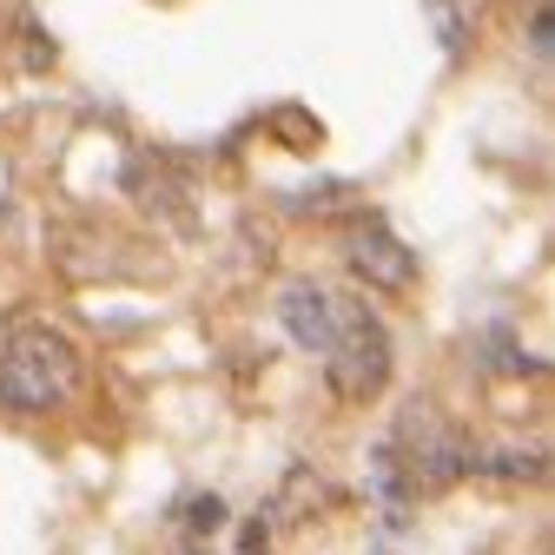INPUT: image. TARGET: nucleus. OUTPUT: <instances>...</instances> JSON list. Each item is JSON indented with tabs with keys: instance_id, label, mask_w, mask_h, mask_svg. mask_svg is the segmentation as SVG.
Listing matches in <instances>:
<instances>
[{
	"instance_id": "nucleus-1",
	"label": "nucleus",
	"mask_w": 555,
	"mask_h": 555,
	"mask_svg": "<svg viewBox=\"0 0 555 555\" xmlns=\"http://www.w3.org/2000/svg\"><path fill=\"white\" fill-rule=\"evenodd\" d=\"M80 377H87L80 344L66 331H53V324H21L8 344H0V403L21 410V416L60 410L80 390Z\"/></svg>"
},
{
	"instance_id": "nucleus-2",
	"label": "nucleus",
	"mask_w": 555,
	"mask_h": 555,
	"mask_svg": "<svg viewBox=\"0 0 555 555\" xmlns=\"http://www.w3.org/2000/svg\"><path fill=\"white\" fill-rule=\"evenodd\" d=\"M324 377L337 403H371L390 384V331L358 298H331V344H324Z\"/></svg>"
},
{
	"instance_id": "nucleus-3",
	"label": "nucleus",
	"mask_w": 555,
	"mask_h": 555,
	"mask_svg": "<svg viewBox=\"0 0 555 555\" xmlns=\"http://www.w3.org/2000/svg\"><path fill=\"white\" fill-rule=\"evenodd\" d=\"M384 443L403 456L410 490H416V496H443V490H456V482L476 469L469 437L450 424L437 403H403V410H397V430H390Z\"/></svg>"
},
{
	"instance_id": "nucleus-4",
	"label": "nucleus",
	"mask_w": 555,
	"mask_h": 555,
	"mask_svg": "<svg viewBox=\"0 0 555 555\" xmlns=\"http://www.w3.org/2000/svg\"><path fill=\"white\" fill-rule=\"evenodd\" d=\"M344 258H351V271L364 278L371 292H390V298H403L410 285H416V251L390 232V225H377V219H364V225H351V238H344Z\"/></svg>"
},
{
	"instance_id": "nucleus-5",
	"label": "nucleus",
	"mask_w": 555,
	"mask_h": 555,
	"mask_svg": "<svg viewBox=\"0 0 555 555\" xmlns=\"http://www.w3.org/2000/svg\"><path fill=\"white\" fill-rule=\"evenodd\" d=\"M278 324H285V337L298 344V351H318L331 344V292L311 285V278H298V285L278 292Z\"/></svg>"
},
{
	"instance_id": "nucleus-6",
	"label": "nucleus",
	"mask_w": 555,
	"mask_h": 555,
	"mask_svg": "<svg viewBox=\"0 0 555 555\" xmlns=\"http://www.w3.org/2000/svg\"><path fill=\"white\" fill-rule=\"evenodd\" d=\"M364 490H371V503L384 509V522H390V529H403V522H410L416 490H410V469H403V456H397L390 443H377V450L364 456Z\"/></svg>"
},
{
	"instance_id": "nucleus-7",
	"label": "nucleus",
	"mask_w": 555,
	"mask_h": 555,
	"mask_svg": "<svg viewBox=\"0 0 555 555\" xmlns=\"http://www.w3.org/2000/svg\"><path fill=\"white\" fill-rule=\"evenodd\" d=\"M318 509H331V482H324L318 469L292 463V469H285V490H278V503H271V516H278V522H305V516H318Z\"/></svg>"
},
{
	"instance_id": "nucleus-8",
	"label": "nucleus",
	"mask_w": 555,
	"mask_h": 555,
	"mask_svg": "<svg viewBox=\"0 0 555 555\" xmlns=\"http://www.w3.org/2000/svg\"><path fill=\"white\" fill-rule=\"evenodd\" d=\"M476 351H482V371H496V377H522V371L535 377V371H542V358H529L509 331H490V337L476 344Z\"/></svg>"
},
{
	"instance_id": "nucleus-9",
	"label": "nucleus",
	"mask_w": 555,
	"mask_h": 555,
	"mask_svg": "<svg viewBox=\"0 0 555 555\" xmlns=\"http://www.w3.org/2000/svg\"><path fill=\"white\" fill-rule=\"evenodd\" d=\"M476 469L496 476V482H542L548 476V450H496V456H482Z\"/></svg>"
},
{
	"instance_id": "nucleus-10",
	"label": "nucleus",
	"mask_w": 555,
	"mask_h": 555,
	"mask_svg": "<svg viewBox=\"0 0 555 555\" xmlns=\"http://www.w3.org/2000/svg\"><path fill=\"white\" fill-rule=\"evenodd\" d=\"M430 21H437V34H443V47H450V53H456V47L469 40V27H476L469 0H430Z\"/></svg>"
},
{
	"instance_id": "nucleus-11",
	"label": "nucleus",
	"mask_w": 555,
	"mask_h": 555,
	"mask_svg": "<svg viewBox=\"0 0 555 555\" xmlns=\"http://www.w3.org/2000/svg\"><path fill=\"white\" fill-rule=\"evenodd\" d=\"M185 529H192V535H219V529H225V503H219V496H192V503H185Z\"/></svg>"
},
{
	"instance_id": "nucleus-12",
	"label": "nucleus",
	"mask_w": 555,
	"mask_h": 555,
	"mask_svg": "<svg viewBox=\"0 0 555 555\" xmlns=\"http://www.w3.org/2000/svg\"><path fill=\"white\" fill-rule=\"evenodd\" d=\"M529 47H535V60H548V8H535V21H529Z\"/></svg>"
}]
</instances>
